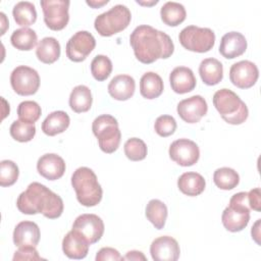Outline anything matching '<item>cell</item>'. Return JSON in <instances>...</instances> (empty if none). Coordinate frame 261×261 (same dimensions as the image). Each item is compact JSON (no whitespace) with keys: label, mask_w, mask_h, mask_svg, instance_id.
<instances>
[{"label":"cell","mask_w":261,"mask_h":261,"mask_svg":"<svg viewBox=\"0 0 261 261\" xmlns=\"http://www.w3.org/2000/svg\"><path fill=\"white\" fill-rule=\"evenodd\" d=\"M65 162L57 154L47 153L41 156L37 162L38 172L49 180L60 178L65 172Z\"/></svg>","instance_id":"e0dca14e"},{"label":"cell","mask_w":261,"mask_h":261,"mask_svg":"<svg viewBox=\"0 0 261 261\" xmlns=\"http://www.w3.org/2000/svg\"><path fill=\"white\" fill-rule=\"evenodd\" d=\"M125 156L132 161H141L147 156V146L145 142L138 138L128 139L123 146Z\"/></svg>","instance_id":"d590c367"},{"label":"cell","mask_w":261,"mask_h":261,"mask_svg":"<svg viewBox=\"0 0 261 261\" xmlns=\"http://www.w3.org/2000/svg\"><path fill=\"white\" fill-rule=\"evenodd\" d=\"M112 71V62L106 55H97L91 62V72L98 82L105 81Z\"/></svg>","instance_id":"e575fe53"},{"label":"cell","mask_w":261,"mask_h":261,"mask_svg":"<svg viewBox=\"0 0 261 261\" xmlns=\"http://www.w3.org/2000/svg\"><path fill=\"white\" fill-rule=\"evenodd\" d=\"M46 25L52 31L63 30L69 20L68 0H42L40 2Z\"/></svg>","instance_id":"9c48e42d"},{"label":"cell","mask_w":261,"mask_h":261,"mask_svg":"<svg viewBox=\"0 0 261 261\" xmlns=\"http://www.w3.org/2000/svg\"><path fill=\"white\" fill-rule=\"evenodd\" d=\"M213 105L224 121L241 124L248 118L249 110L244 101L231 90L221 89L213 95Z\"/></svg>","instance_id":"277c9868"},{"label":"cell","mask_w":261,"mask_h":261,"mask_svg":"<svg viewBox=\"0 0 261 261\" xmlns=\"http://www.w3.org/2000/svg\"><path fill=\"white\" fill-rule=\"evenodd\" d=\"M95 46L96 40L91 33L79 31L66 43V56L73 62L84 61Z\"/></svg>","instance_id":"8fae6325"},{"label":"cell","mask_w":261,"mask_h":261,"mask_svg":"<svg viewBox=\"0 0 261 261\" xmlns=\"http://www.w3.org/2000/svg\"><path fill=\"white\" fill-rule=\"evenodd\" d=\"M0 15H1V19H2V27H3L1 35H3V34H4V32H5V28H4V27H5L6 24H8V22H5V21H6V16H5V14H4L3 12H0Z\"/></svg>","instance_id":"bcb514c9"},{"label":"cell","mask_w":261,"mask_h":261,"mask_svg":"<svg viewBox=\"0 0 261 261\" xmlns=\"http://www.w3.org/2000/svg\"><path fill=\"white\" fill-rule=\"evenodd\" d=\"M150 253L155 261H176L179 258L180 250L175 239L169 236H162L152 242Z\"/></svg>","instance_id":"2e32d148"},{"label":"cell","mask_w":261,"mask_h":261,"mask_svg":"<svg viewBox=\"0 0 261 261\" xmlns=\"http://www.w3.org/2000/svg\"><path fill=\"white\" fill-rule=\"evenodd\" d=\"M93 134L98 139L100 149L111 154L117 150L121 140V133L115 117L109 114H102L96 117L92 123Z\"/></svg>","instance_id":"8992f818"},{"label":"cell","mask_w":261,"mask_h":261,"mask_svg":"<svg viewBox=\"0 0 261 261\" xmlns=\"http://www.w3.org/2000/svg\"><path fill=\"white\" fill-rule=\"evenodd\" d=\"M199 73L204 84L208 86L217 85L223 77L222 63L215 58H206L199 65Z\"/></svg>","instance_id":"cb8c5ba5"},{"label":"cell","mask_w":261,"mask_h":261,"mask_svg":"<svg viewBox=\"0 0 261 261\" xmlns=\"http://www.w3.org/2000/svg\"><path fill=\"white\" fill-rule=\"evenodd\" d=\"M16 207L23 214L42 213L49 219H55L61 216L63 212V201L60 196L46 186L34 181L28 186L24 192L19 194Z\"/></svg>","instance_id":"7a4b0ae2"},{"label":"cell","mask_w":261,"mask_h":261,"mask_svg":"<svg viewBox=\"0 0 261 261\" xmlns=\"http://www.w3.org/2000/svg\"><path fill=\"white\" fill-rule=\"evenodd\" d=\"M41 113V107L35 101H23L17 107L18 118L24 122L35 123L40 118Z\"/></svg>","instance_id":"8d00e7d4"},{"label":"cell","mask_w":261,"mask_h":261,"mask_svg":"<svg viewBox=\"0 0 261 261\" xmlns=\"http://www.w3.org/2000/svg\"><path fill=\"white\" fill-rule=\"evenodd\" d=\"M129 43L136 58L145 64H150L159 58L166 59L174 51L171 38L162 31L151 25L137 27L129 36Z\"/></svg>","instance_id":"6da1fadb"},{"label":"cell","mask_w":261,"mask_h":261,"mask_svg":"<svg viewBox=\"0 0 261 261\" xmlns=\"http://www.w3.org/2000/svg\"><path fill=\"white\" fill-rule=\"evenodd\" d=\"M36 55L43 63H54L60 56L59 42L53 37H46L42 39L37 45Z\"/></svg>","instance_id":"4316f807"},{"label":"cell","mask_w":261,"mask_h":261,"mask_svg":"<svg viewBox=\"0 0 261 261\" xmlns=\"http://www.w3.org/2000/svg\"><path fill=\"white\" fill-rule=\"evenodd\" d=\"M179 43L187 50L205 53L210 51L215 44V34L209 28L188 25L178 35Z\"/></svg>","instance_id":"ba28073f"},{"label":"cell","mask_w":261,"mask_h":261,"mask_svg":"<svg viewBox=\"0 0 261 261\" xmlns=\"http://www.w3.org/2000/svg\"><path fill=\"white\" fill-rule=\"evenodd\" d=\"M10 136L17 142H30L36 135V126L34 123L24 122L21 120H14L9 128Z\"/></svg>","instance_id":"836d02e7"},{"label":"cell","mask_w":261,"mask_h":261,"mask_svg":"<svg viewBox=\"0 0 261 261\" xmlns=\"http://www.w3.org/2000/svg\"><path fill=\"white\" fill-rule=\"evenodd\" d=\"M160 16L165 24L169 27H176L186 19L187 12L182 4L168 1L161 7Z\"/></svg>","instance_id":"f1b7e54d"},{"label":"cell","mask_w":261,"mask_h":261,"mask_svg":"<svg viewBox=\"0 0 261 261\" xmlns=\"http://www.w3.org/2000/svg\"><path fill=\"white\" fill-rule=\"evenodd\" d=\"M41 256L39 255L36 247H24L18 248L17 251L14 252L13 261L17 260H42Z\"/></svg>","instance_id":"ab89813d"},{"label":"cell","mask_w":261,"mask_h":261,"mask_svg":"<svg viewBox=\"0 0 261 261\" xmlns=\"http://www.w3.org/2000/svg\"><path fill=\"white\" fill-rule=\"evenodd\" d=\"M12 15L15 22L23 28H28L37 20L36 7L29 1L17 2L12 9Z\"/></svg>","instance_id":"f546056e"},{"label":"cell","mask_w":261,"mask_h":261,"mask_svg":"<svg viewBox=\"0 0 261 261\" xmlns=\"http://www.w3.org/2000/svg\"><path fill=\"white\" fill-rule=\"evenodd\" d=\"M177 187L179 191L191 197L199 196L202 194L206 187L204 177L197 172H185L177 179Z\"/></svg>","instance_id":"603a6c76"},{"label":"cell","mask_w":261,"mask_h":261,"mask_svg":"<svg viewBox=\"0 0 261 261\" xmlns=\"http://www.w3.org/2000/svg\"><path fill=\"white\" fill-rule=\"evenodd\" d=\"M38 37L34 30L30 28H21L15 30L11 37L10 42L14 48L20 51H30L37 45Z\"/></svg>","instance_id":"1f68e13d"},{"label":"cell","mask_w":261,"mask_h":261,"mask_svg":"<svg viewBox=\"0 0 261 261\" xmlns=\"http://www.w3.org/2000/svg\"><path fill=\"white\" fill-rule=\"evenodd\" d=\"M10 84L13 91L21 96H30L39 90L40 75L30 66L19 65L10 74Z\"/></svg>","instance_id":"30bf717a"},{"label":"cell","mask_w":261,"mask_h":261,"mask_svg":"<svg viewBox=\"0 0 261 261\" xmlns=\"http://www.w3.org/2000/svg\"><path fill=\"white\" fill-rule=\"evenodd\" d=\"M93 98L91 90L85 85L74 87L69 95V106L76 113L87 112L92 106Z\"/></svg>","instance_id":"83f0119b"},{"label":"cell","mask_w":261,"mask_h":261,"mask_svg":"<svg viewBox=\"0 0 261 261\" xmlns=\"http://www.w3.org/2000/svg\"><path fill=\"white\" fill-rule=\"evenodd\" d=\"M176 110L177 114L184 121L188 123H197L206 115L208 106L206 100L202 96L195 95L181 100L177 104Z\"/></svg>","instance_id":"9a60e30c"},{"label":"cell","mask_w":261,"mask_h":261,"mask_svg":"<svg viewBox=\"0 0 261 261\" xmlns=\"http://www.w3.org/2000/svg\"><path fill=\"white\" fill-rule=\"evenodd\" d=\"M40 237V228L37 223L29 220L17 223L13 230V243L18 248L37 247Z\"/></svg>","instance_id":"ac0fdd59"},{"label":"cell","mask_w":261,"mask_h":261,"mask_svg":"<svg viewBox=\"0 0 261 261\" xmlns=\"http://www.w3.org/2000/svg\"><path fill=\"white\" fill-rule=\"evenodd\" d=\"M132 19L129 9L122 4L111 7L108 11L99 14L94 21L95 30L103 37L113 36L125 30Z\"/></svg>","instance_id":"52a82bcc"},{"label":"cell","mask_w":261,"mask_h":261,"mask_svg":"<svg viewBox=\"0 0 261 261\" xmlns=\"http://www.w3.org/2000/svg\"><path fill=\"white\" fill-rule=\"evenodd\" d=\"M70 118L62 110L51 112L42 122V130L45 135L53 137L63 133L69 126Z\"/></svg>","instance_id":"d4e9b609"},{"label":"cell","mask_w":261,"mask_h":261,"mask_svg":"<svg viewBox=\"0 0 261 261\" xmlns=\"http://www.w3.org/2000/svg\"><path fill=\"white\" fill-rule=\"evenodd\" d=\"M250 210L248 193L234 194L230 198L228 206L222 212L221 221L223 226L231 232L243 230L249 223Z\"/></svg>","instance_id":"5b68a950"},{"label":"cell","mask_w":261,"mask_h":261,"mask_svg":"<svg viewBox=\"0 0 261 261\" xmlns=\"http://www.w3.org/2000/svg\"><path fill=\"white\" fill-rule=\"evenodd\" d=\"M86 3H87L89 6L93 7V8H98V7L103 6L104 4H107V3H108V0H103V1H96V0H90V1H89V0H87Z\"/></svg>","instance_id":"f6af8a7d"},{"label":"cell","mask_w":261,"mask_h":261,"mask_svg":"<svg viewBox=\"0 0 261 261\" xmlns=\"http://www.w3.org/2000/svg\"><path fill=\"white\" fill-rule=\"evenodd\" d=\"M71 186L75 191L77 201L86 207L100 203L103 191L95 172L86 166L79 167L71 175Z\"/></svg>","instance_id":"3957f363"},{"label":"cell","mask_w":261,"mask_h":261,"mask_svg":"<svg viewBox=\"0 0 261 261\" xmlns=\"http://www.w3.org/2000/svg\"><path fill=\"white\" fill-rule=\"evenodd\" d=\"M260 221L261 219H258L255 222V224L252 226V230H251L252 238L258 245H260Z\"/></svg>","instance_id":"ee69618b"},{"label":"cell","mask_w":261,"mask_h":261,"mask_svg":"<svg viewBox=\"0 0 261 261\" xmlns=\"http://www.w3.org/2000/svg\"><path fill=\"white\" fill-rule=\"evenodd\" d=\"M248 202L250 209H253L255 211L261 210V194H260V188L252 189L248 193Z\"/></svg>","instance_id":"b9f144b4"},{"label":"cell","mask_w":261,"mask_h":261,"mask_svg":"<svg viewBox=\"0 0 261 261\" xmlns=\"http://www.w3.org/2000/svg\"><path fill=\"white\" fill-rule=\"evenodd\" d=\"M145 213L146 217L155 226V228L162 229L164 227L168 211L166 205L162 201L158 199L150 200L146 206Z\"/></svg>","instance_id":"4dcf8cb0"},{"label":"cell","mask_w":261,"mask_h":261,"mask_svg":"<svg viewBox=\"0 0 261 261\" xmlns=\"http://www.w3.org/2000/svg\"><path fill=\"white\" fill-rule=\"evenodd\" d=\"M213 181L221 190H232L240 182L238 172L229 167L217 168L213 173Z\"/></svg>","instance_id":"d6a6232c"},{"label":"cell","mask_w":261,"mask_h":261,"mask_svg":"<svg viewBox=\"0 0 261 261\" xmlns=\"http://www.w3.org/2000/svg\"><path fill=\"white\" fill-rule=\"evenodd\" d=\"M163 92L161 76L153 71L144 73L140 80V93L146 99L158 98Z\"/></svg>","instance_id":"484cf974"},{"label":"cell","mask_w":261,"mask_h":261,"mask_svg":"<svg viewBox=\"0 0 261 261\" xmlns=\"http://www.w3.org/2000/svg\"><path fill=\"white\" fill-rule=\"evenodd\" d=\"M90 244L77 231L71 229L62 241V251L70 259H84L89 252Z\"/></svg>","instance_id":"ffe728a7"},{"label":"cell","mask_w":261,"mask_h":261,"mask_svg":"<svg viewBox=\"0 0 261 261\" xmlns=\"http://www.w3.org/2000/svg\"><path fill=\"white\" fill-rule=\"evenodd\" d=\"M18 166L11 160H2L0 162V186L10 187L18 178Z\"/></svg>","instance_id":"74e56055"},{"label":"cell","mask_w":261,"mask_h":261,"mask_svg":"<svg viewBox=\"0 0 261 261\" xmlns=\"http://www.w3.org/2000/svg\"><path fill=\"white\" fill-rule=\"evenodd\" d=\"M72 229L81 233L92 245L102 238L104 233V222L96 214H82L73 221Z\"/></svg>","instance_id":"4fadbf2b"},{"label":"cell","mask_w":261,"mask_h":261,"mask_svg":"<svg viewBox=\"0 0 261 261\" xmlns=\"http://www.w3.org/2000/svg\"><path fill=\"white\" fill-rule=\"evenodd\" d=\"M136 90V83L128 74H118L114 76L108 85V93L118 101H125L133 97Z\"/></svg>","instance_id":"7402d4cb"},{"label":"cell","mask_w":261,"mask_h":261,"mask_svg":"<svg viewBox=\"0 0 261 261\" xmlns=\"http://www.w3.org/2000/svg\"><path fill=\"white\" fill-rule=\"evenodd\" d=\"M97 261H105V260H123V257L120 256L119 252L116 249L105 247L99 250L96 255Z\"/></svg>","instance_id":"60d3db41"},{"label":"cell","mask_w":261,"mask_h":261,"mask_svg":"<svg viewBox=\"0 0 261 261\" xmlns=\"http://www.w3.org/2000/svg\"><path fill=\"white\" fill-rule=\"evenodd\" d=\"M169 82L171 89L177 94H186L193 91L197 84L193 70L186 66L175 67L170 72Z\"/></svg>","instance_id":"44dd1931"},{"label":"cell","mask_w":261,"mask_h":261,"mask_svg":"<svg viewBox=\"0 0 261 261\" xmlns=\"http://www.w3.org/2000/svg\"><path fill=\"white\" fill-rule=\"evenodd\" d=\"M154 129L160 137L171 136L176 129V121L171 115H161L155 120Z\"/></svg>","instance_id":"f35d334b"},{"label":"cell","mask_w":261,"mask_h":261,"mask_svg":"<svg viewBox=\"0 0 261 261\" xmlns=\"http://www.w3.org/2000/svg\"><path fill=\"white\" fill-rule=\"evenodd\" d=\"M259 77V70L255 63L249 60H242L233 63L229 69L230 82L240 89L253 87Z\"/></svg>","instance_id":"5bb4252c"},{"label":"cell","mask_w":261,"mask_h":261,"mask_svg":"<svg viewBox=\"0 0 261 261\" xmlns=\"http://www.w3.org/2000/svg\"><path fill=\"white\" fill-rule=\"evenodd\" d=\"M169 157L180 166H192L199 160L198 145L189 139H178L169 146Z\"/></svg>","instance_id":"7c38bea8"},{"label":"cell","mask_w":261,"mask_h":261,"mask_svg":"<svg viewBox=\"0 0 261 261\" xmlns=\"http://www.w3.org/2000/svg\"><path fill=\"white\" fill-rule=\"evenodd\" d=\"M247 40L239 32H229L222 36L219 45V53L227 59H233L245 53Z\"/></svg>","instance_id":"d6986e66"},{"label":"cell","mask_w":261,"mask_h":261,"mask_svg":"<svg viewBox=\"0 0 261 261\" xmlns=\"http://www.w3.org/2000/svg\"><path fill=\"white\" fill-rule=\"evenodd\" d=\"M123 260H146L145 255L140 251H129L123 257Z\"/></svg>","instance_id":"7bdbcfd3"}]
</instances>
